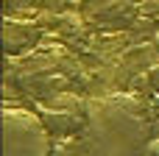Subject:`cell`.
<instances>
[{"mask_svg":"<svg viewBox=\"0 0 159 156\" xmlns=\"http://www.w3.org/2000/svg\"><path fill=\"white\" fill-rule=\"evenodd\" d=\"M70 75H73V61L56 47H50L45 53L34 50L25 59V64L20 67V73H17L22 92L34 95L36 100H48L53 95L67 92Z\"/></svg>","mask_w":159,"mask_h":156,"instance_id":"obj_2","label":"cell"},{"mask_svg":"<svg viewBox=\"0 0 159 156\" xmlns=\"http://www.w3.org/2000/svg\"><path fill=\"white\" fill-rule=\"evenodd\" d=\"M87 103L89 100H84L81 95L67 89L61 95L39 100V117L50 134H78L81 137V131L87 126Z\"/></svg>","mask_w":159,"mask_h":156,"instance_id":"obj_4","label":"cell"},{"mask_svg":"<svg viewBox=\"0 0 159 156\" xmlns=\"http://www.w3.org/2000/svg\"><path fill=\"white\" fill-rule=\"evenodd\" d=\"M3 156H53V134L36 112H3Z\"/></svg>","mask_w":159,"mask_h":156,"instance_id":"obj_3","label":"cell"},{"mask_svg":"<svg viewBox=\"0 0 159 156\" xmlns=\"http://www.w3.org/2000/svg\"><path fill=\"white\" fill-rule=\"evenodd\" d=\"M145 156H159V140L157 142H151V148H148V154Z\"/></svg>","mask_w":159,"mask_h":156,"instance_id":"obj_8","label":"cell"},{"mask_svg":"<svg viewBox=\"0 0 159 156\" xmlns=\"http://www.w3.org/2000/svg\"><path fill=\"white\" fill-rule=\"evenodd\" d=\"M87 14H92L101 25H112V22H126L134 14V3L131 0H87Z\"/></svg>","mask_w":159,"mask_h":156,"instance_id":"obj_6","label":"cell"},{"mask_svg":"<svg viewBox=\"0 0 159 156\" xmlns=\"http://www.w3.org/2000/svg\"><path fill=\"white\" fill-rule=\"evenodd\" d=\"M148 84H151L154 92H159V64H157V67H151V73H148Z\"/></svg>","mask_w":159,"mask_h":156,"instance_id":"obj_7","label":"cell"},{"mask_svg":"<svg viewBox=\"0 0 159 156\" xmlns=\"http://www.w3.org/2000/svg\"><path fill=\"white\" fill-rule=\"evenodd\" d=\"M42 39V28L34 22L6 20L3 25V50L6 56H31Z\"/></svg>","mask_w":159,"mask_h":156,"instance_id":"obj_5","label":"cell"},{"mask_svg":"<svg viewBox=\"0 0 159 156\" xmlns=\"http://www.w3.org/2000/svg\"><path fill=\"white\" fill-rule=\"evenodd\" d=\"M154 142L148 106L126 92L101 95L87 103L81 151L87 156H145Z\"/></svg>","mask_w":159,"mask_h":156,"instance_id":"obj_1","label":"cell"}]
</instances>
